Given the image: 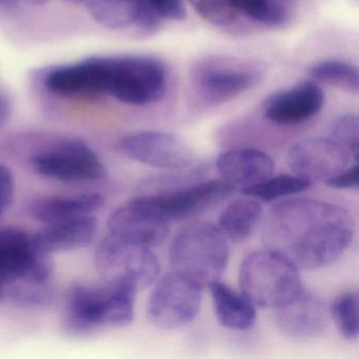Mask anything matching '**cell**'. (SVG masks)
Segmentation results:
<instances>
[{
	"label": "cell",
	"instance_id": "obj_22",
	"mask_svg": "<svg viewBox=\"0 0 359 359\" xmlns=\"http://www.w3.org/2000/svg\"><path fill=\"white\" fill-rule=\"evenodd\" d=\"M229 203L219 216L220 229L226 239L243 243L252 236L264 215V208L258 199L245 195Z\"/></svg>",
	"mask_w": 359,
	"mask_h": 359
},
{
	"label": "cell",
	"instance_id": "obj_6",
	"mask_svg": "<svg viewBox=\"0 0 359 359\" xmlns=\"http://www.w3.org/2000/svg\"><path fill=\"white\" fill-rule=\"evenodd\" d=\"M259 73L250 65L231 58L205 57L191 70L195 102L203 107L226 104L255 87Z\"/></svg>",
	"mask_w": 359,
	"mask_h": 359
},
{
	"label": "cell",
	"instance_id": "obj_25",
	"mask_svg": "<svg viewBox=\"0 0 359 359\" xmlns=\"http://www.w3.org/2000/svg\"><path fill=\"white\" fill-rule=\"evenodd\" d=\"M311 182L296 175L271 176L255 186L243 189V193L260 201H275L298 194L310 188Z\"/></svg>",
	"mask_w": 359,
	"mask_h": 359
},
{
	"label": "cell",
	"instance_id": "obj_5",
	"mask_svg": "<svg viewBox=\"0 0 359 359\" xmlns=\"http://www.w3.org/2000/svg\"><path fill=\"white\" fill-rule=\"evenodd\" d=\"M95 266L104 283L146 289L158 278L161 264L150 248L109 233L95 252Z\"/></svg>",
	"mask_w": 359,
	"mask_h": 359
},
{
	"label": "cell",
	"instance_id": "obj_13",
	"mask_svg": "<svg viewBox=\"0 0 359 359\" xmlns=\"http://www.w3.org/2000/svg\"><path fill=\"white\" fill-rule=\"evenodd\" d=\"M121 149L129 158L163 170H182L195 161L194 153L184 142L159 131H138L125 136Z\"/></svg>",
	"mask_w": 359,
	"mask_h": 359
},
{
	"label": "cell",
	"instance_id": "obj_17",
	"mask_svg": "<svg viewBox=\"0 0 359 359\" xmlns=\"http://www.w3.org/2000/svg\"><path fill=\"white\" fill-rule=\"evenodd\" d=\"M329 311L325 302L302 290L291 302L274 309L277 329L291 339L306 341L318 337L327 327Z\"/></svg>",
	"mask_w": 359,
	"mask_h": 359
},
{
	"label": "cell",
	"instance_id": "obj_21",
	"mask_svg": "<svg viewBox=\"0 0 359 359\" xmlns=\"http://www.w3.org/2000/svg\"><path fill=\"white\" fill-rule=\"evenodd\" d=\"M216 318L222 327L248 331L255 325L256 306L243 295L219 280L210 285Z\"/></svg>",
	"mask_w": 359,
	"mask_h": 359
},
{
	"label": "cell",
	"instance_id": "obj_30",
	"mask_svg": "<svg viewBox=\"0 0 359 359\" xmlns=\"http://www.w3.org/2000/svg\"><path fill=\"white\" fill-rule=\"evenodd\" d=\"M336 144L346 149L355 161H358L359 121L355 114L337 117L330 128V136Z\"/></svg>",
	"mask_w": 359,
	"mask_h": 359
},
{
	"label": "cell",
	"instance_id": "obj_20",
	"mask_svg": "<svg viewBox=\"0 0 359 359\" xmlns=\"http://www.w3.org/2000/svg\"><path fill=\"white\" fill-rule=\"evenodd\" d=\"M104 205L97 193L79 195H50L39 197L29 205V215L36 222L50 224L83 216L93 215Z\"/></svg>",
	"mask_w": 359,
	"mask_h": 359
},
{
	"label": "cell",
	"instance_id": "obj_29",
	"mask_svg": "<svg viewBox=\"0 0 359 359\" xmlns=\"http://www.w3.org/2000/svg\"><path fill=\"white\" fill-rule=\"evenodd\" d=\"M193 9L212 26L226 30H236L241 14L229 0H188Z\"/></svg>",
	"mask_w": 359,
	"mask_h": 359
},
{
	"label": "cell",
	"instance_id": "obj_27",
	"mask_svg": "<svg viewBox=\"0 0 359 359\" xmlns=\"http://www.w3.org/2000/svg\"><path fill=\"white\" fill-rule=\"evenodd\" d=\"M331 315L340 335L346 340L358 337V294L346 292L335 298L330 306Z\"/></svg>",
	"mask_w": 359,
	"mask_h": 359
},
{
	"label": "cell",
	"instance_id": "obj_18",
	"mask_svg": "<svg viewBox=\"0 0 359 359\" xmlns=\"http://www.w3.org/2000/svg\"><path fill=\"white\" fill-rule=\"evenodd\" d=\"M216 168L222 180L235 189H245L268 180L274 173L270 155L253 148L232 149L218 156Z\"/></svg>",
	"mask_w": 359,
	"mask_h": 359
},
{
	"label": "cell",
	"instance_id": "obj_15",
	"mask_svg": "<svg viewBox=\"0 0 359 359\" xmlns=\"http://www.w3.org/2000/svg\"><path fill=\"white\" fill-rule=\"evenodd\" d=\"M109 233L144 247L163 245L170 232V224L137 198L118 208L109 216Z\"/></svg>",
	"mask_w": 359,
	"mask_h": 359
},
{
	"label": "cell",
	"instance_id": "obj_32",
	"mask_svg": "<svg viewBox=\"0 0 359 359\" xmlns=\"http://www.w3.org/2000/svg\"><path fill=\"white\" fill-rule=\"evenodd\" d=\"M15 180L11 169L0 163V219L7 213L13 203Z\"/></svg>",
	"mask_w": 359,
	"mask_h": 359
},
{
	"label": "cell",
	"instance_id": "obj_2",
	"mask_svg": "<svg viewBox=\"0 0 359 359\" xmlns=\"http://www.w3.org/2000/svg\"><path fill=\"white\" fill-rule=\"evenodd\" d=\"M136 290L128 285H74L68 290L64 327L73 336H87L104 327H127L133 321Z\"/></svg>",
	"mask_w": 359,
	"mask_h": 359
},
{
	"label": "cell",
	"instance_id": "obj_4",
	"mask_svg": "<svg viewBox=\"0 0 359 359\" xmlns=\"http://www.w3.org/2000/svg\"><path fill=\"white\" fill-rule=\"evenodd\" d=\"M238 279L241 293L260 308L283 306L304 290L299 270L268 249L249 254L243 260Z\"/></svg>",
	"mask_w": 359,
	"mask_h": 359
},
{
	"label": "cell",
	"instance_id": "obj_16",
	"mask_svg": "<svg viewBox=\"0 0 359 359\" xmlns=\"http://www.w3.org/2000/svg\"><path fill=\"white\" fill-rule=\"evenodd\" d=\"M323 104L325 94L318 83L302 81L269 96L262 104V115L275 125H299L316 116Z\"/></svg>",
	"mask_w": 359,
	"mask_h": 359
},
{
	"label": "cell",
	"instance_id": "obj_3",
	"mask_svg": "<svg viewBox=\"0 0 359 359\" xmlns=\"http://www.w3.org/2000/svg\"><path fill=\"white\" fill-rule=\"evenodd\" d=\"M228 239L209 222H192L180 231L170 245L173 272L197 285L210 287L219 280L228 266Z\"/></svg>",
	"mask_w": 359,
	"mask_h": 359
},
{
	"label": "cell",
	"instance_id": "obj_26",
	"mask_svg": "<svg viewBox=\"0 0 359 359\" xmlns=\"http://www.w3.org/2000/svg\"><path fill=\"white\" fill-rule=\"evenodd\" d=\"M54 298L55 292L50 283L18 281L6 287L5 300L18 308H47L54 302Z\"/></svg>",
	"mask_w": 359,
	"mask_h": 359
},
{
	"label": "cell",
	"instance_id": "obj_24",
	"mask_svg": "<svg viewBox=\"0 0 359 359\" xmlns=\"http://www.w3.org/2000/svg\"><path fill=\"white\" fill-rule=\"evenodd\" d=\"M309 74L315 83H325L348 93H358V70L348 62L337 60H323L313 65Z\"/></svg>",
	"mask_w": 359,
	"mask_h": 359
},
{
	"label": "cell",
	"instance_id": "obj_36",
	"mask_svg": "<svg viewBox=\"0 0 359 359\" xmlns=\"http://www.w3.org/2000/svg\"><path fill=\"white\" fill-rule=\"evenodd\" d=\"M67 1H71V3H83V0H67Z\"/></svg>",
	"mask_w": 359,
	"mask_h": 359
},
{
	"label": "cell",
	"instance_id": "obj_10",
	"mask_svg": "<svg viewBox=\"0 0 359 359\" xmlns=\"http://www.w3.org/2000/svg\"><path fill=\"white\" fill-rule=\"evenodd\" d=\"M201 304V287L172 271L155 283L149 297V320L161 330H176L192 323Z\"/></svg>",
	"mask_w": 359,
	"mask_h": 359
},
{
	"label": "cell",
	"instance_id": "obj_31",
	"mask_svg": "<svg viewBox=\"0 0 359 359\" xmlns=\"http://www.w3.org/2000/svg\"><path fill=\"white\" fill-rule=\"evenodd\" d=\"M144 3L161 22H182L186 20L187 11L182 0H144Z\"/></svg>",
	"mask_w": 359,
	"mask_h": 359
},
{
	"label": "cell",
	"instance_id": "obj_34",
	"mask_svg": "<svg viewBox=\"0 0 359 359\" xmlns=\"http://www.w3.org/2000/svg\"><path fill=\"white\" fill-rule=\"evenodd\" d=\"M25 3L29 4L30 6H45L49 4L51 0H24Z\"/></svg>",
	"mask_w": 359,
	"mask_h": 359
},
{
	"label": "cell",
	"instance_id": "obj_9",
	"mask_svg": "<svg viewBox=\"0 0 359 359\" xmlns=\"http://www.w3.org/2000/svg\"><path fill=\"white\" fill-rule=\"evenodd\" d=\"M235 190L226 180L217 178L163 192L142 194L136 198L170 224L203 214L230 197Z\"/></svg>",
	"mask_w": 359,
	"mask_h": 359
},
{
	"label": "cell",
	"instance_id": "obj_7",
	"mask_svg": "<svg viewBox=\"0 0 359 359\" xmlns=\"http://www.w3.org/2000/svg\"><path fill=\"white\" fill-rule=\"evenodd\" d=\"M167 72L161 60L148 55L110 57L108 95L131 106H146L165 95Z\"/></svg>",
	"mask_w": 359,
	"mask_h": 359
},
{
	"label": "cell",
	"instance_id": "obj_1",
	"mask_svg": "<svg viewBox=\"0 0 359 359\" xmlns=\"http://www.w3.org/2000/svg\"><path fill=\"white\" fill-rule=\"evenodd\" d=\"M354 222L341 205L311 198L280 201L269 211L262 241L297 270H317L337 260L352 243Z\"/></svg>",
	"mask_w": 359,
	"mask_h": 359
},
{
	"label": "cell",
	"instance_id": "obj_19",
	"mask_svg": "<svg viewBox=\"0 0 359 359\" xmlns=\"http://www.w3.org/2000/svg\"><path fill=\"white\" fill-rule=\"evenodd\" d=\"M97 232L98 220L88 215L47 224L33 237L41 252L53 255L89 247Z\"/></svg>",
	"mask_w": 359,
	"mask_h": 359
},
{
	"label": "cell",
	"instance_id": "obj_35",
	"mask_svg": "<svg viewBox=\"0 0 359 359\" xmlns=\"http://www.w3.org/2000/svg\"><path fill=\"white\" fill-rule=\"evenodd\" d=\"M16 4V0H0V8L3 9H9V8L14 7Z\"/></svg>",
	"mask_w": 359,
	"mask_h": 359
},
{
	"label": "cell",
	"instance_id": "obj_11",
	"mask_svg": "<svg viewBox=\"0 0 359 359\" xmlns=\"http://www.w3.org/2000/svg\"><path fill=\"white\" fill-rule=\"evenodd\" d=\"M52 255L35 245L34 237L20 229L0 230V289L18 281L37 280L52 266Z\"/></svg>",
	"mask_w": 359,
	"mask_h": 359
},
{
	"label": "cell",
	"instance_id": "obj_8",
	"mask_svg": "<svg viewBox=\"0 0 359 359\" xmlns=\"http://www.w3.org/2000/svg\"><path fill=\"white\" fill-rule=\"evenodd\" d=\"M33 170L48 180L67 184H87L104 180L106 165L97 153L86 142L62 140L33 153Z\"/></svg>",
	"mask_w": 359,
	"mask_h": 359
},
{
	"label": "cell",
	"instance_id": "obj_14",
	"mask_svg": "<svg viewBox=\"0 0 359 359\" xmlns=\"http://www.w3.org/2000/svg\"><path fill=\"white\" fill-rule=\"evenodd\" d=\"M109 79V57H94L52 69L46 74L43 83L55 95L75 97L108 95Z\"/></svg>",
	"mask_w": 359,
	"mask_h": 359
},
{
	"label": "cell",
	"instance_id": "obj_33",
	"mask_svg": "<svg viewBox=\"0 0 359 359\" xmlns=\"http://www.w3.org/2000/svg\"><path fill=\"white\" fill-rule=\"evenodd\" d=\"M327 186L334 189H353L357 188L359 184V165H348L339 173L336 174L330 180H325Z\"/></svg>",
	"mask_w": 359,
	"mask_h": 359
},
{
	"label": "cell",
	"instance_id": "obj_12",
	"mask_svg": "<svg viewBox=\"0 0 359 359\" xmlns=\"http://www.w3.org/2000/svg\"><path fill=\"white\" fill-rule=\"evenodd\" d=\"M352 155L329 137L304 138L287 153L294 175L310 182H325L350 165Z\"/></svg>",
	"mask_w": 359,
	"mask_h": 359
},
{
	"label": "cell",
	"instance_id": "obj_28",
	"mask_svg": "<svg viewBox=\"0 0 359 359\" xmlns=\"http://www.w3.org/2000/svg\"><path fill=\"white\" fill-rule=\"evenodd\" d=\"M233 7L256 24L266 27L283 26L287 12L276 0H229Z\"/></svg>",
	"mask_w": 359,
	"mask_h": 359
},
{
	"label": "cell",
	"instance_id": "obj_23",
	"mask_svg": "<svg viewBox=\"0 0 359 359\" xmlns=\"http://www.w3.org/2000/svg\"><path fill=\"white\" fill-rule=\"evenodd\" d=\"M91 18L111 31L136 29L142 15V0H83Z\"/></svg>",
	"mask_w": 359,
	"mask_h": 359
}]
</instances>
